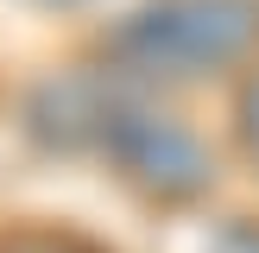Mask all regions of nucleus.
<instances>
[{"instance_id":"1","label":"nucleus","mask_w":259,"mask_h":253,"mask_svg":"<svg viewBox=\"0 0 259 253\" xmlns=\"http://www.w3.org/2000/svg\"><path fill=\"white\" fill-rule=\"evenodd\" d=\"M259 45V0H146L108 32V63L139 82H196Z\"/></svg>"},{"instance_id":"2","label":"nucleus","mask_w":259,"mask_h":253,"mask_svg":"<svg viewBox=\"0 0 259 253\" xmlns=\"http://www.w3.org/2000/svg\"><path fill=\"white\" fill-rule=\"evenodd\" d=\"M82 139H95L139 190L171 196V202L209 190V177H215L209 152H202V139L190 133V126H177L171 114L146 108V101H133V95H114V89H108V95H101V89L89 95Z\"/></svg>"},{"instance_id":"3","label":"nucleus","mask_w":259,"mask_h":253,"mask_svg":"<svg viewBox=\"0 0 259 253\" xmlns=\"http://www.w3.org/2000/svg\"><path fill=\"white\" fill-rule=\"evenodd\" d=\"M0 253H95V247H82L76 234H0Z\"/></svg>"},{"instance_id":"4","label":"nucleus","mask_w":259,"mask_h":253,"mask_svg":"<svg viewBox=\"0 0 259 253\" xmlns=\"http://www.w3.org/2000/svg\"><path fill=\"white\" fill-rule=\"evenodd\" d=\"M240 139H247V152L259 164V76L247 82V95H240Z\"/></svg>"},{"instance_id":"5","label":"nucleus","mask_w":259,"mask_h":253,"mask_svg":"<svg viewBox=\"0 0 259 253\" xmlns=\"http://www.w3.org/2000/svg\"><path fill=\"white\" fill-rule=\"evenodd\" d=\"M215 253H259V234H253V228H234V234L215 240Z\"/></svg>"}]
</instances>
